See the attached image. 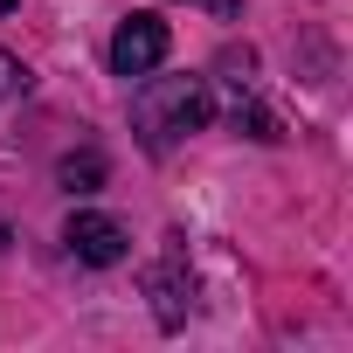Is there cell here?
Here are the masks:
<instances>
[{"label":"cell","instance_id":"1","mask_svg":"<svg viewBox=\"0 0 353 353\" xmlns=\"http://www.w3.org/2000/svg\"><path fill=\"white\" fill-rule=\"evenodd\" d=\"M208 118H215V97H208L201 77H159V83H145V97H139V132H145L152 152H159L166 139H181V132H201Z\"/></svg>","mask_w":353,"mask_h":353},{"label":"cell","instance_id":"2","mask_svg":"<svg viewBox=\"0 0 353 353\" xmlns=\"http://www.w3.org/2000/svg\"><path fill=\"white\" fill-rule=\"evenodd\" d=\"M166 21L159 14H132V21H118V35H111V70L118 77H152L159 63H166Z\"/></svg>","mask_w":353,"mask_h":353},{"label":"cell","instance_id":"3","mask_svg":"<svg viewBox=\"0 0 353 353\" xmlns=\"http://www.w3.org/2000/svg\"><path fill=\"white\" fill-rule=\"evenodd\" d=\"M63 243H70V256L90 263V270H111V263H125V250H132V236H125L111 215H70Z\"/></svg>","mask_w":353,"mask_h":353},{"label":"cell","instance_id":"4","mask_svg":"<svg viewBox=\"0 0 353 353\" xmlns=\"http://www.w3.org/2000/svg\"><path fill=\"white\" fill-rule=\"evenodd\" d=\"M152 298H159V325H181V319H188V305H181V298H188V291H181V256H166V263L152 270Z\"/></svg>","mask_w":353,"mask_h":353},{"label":"cell","instance_id":"5","mask_svg":"<svg viewBox=\"0 0 353 353\" xmlns=\"http://www.w3.org/2000/svg\"><path fill=\"white\" fill-rule=\"evenodd\" d=\"M56 181H63L70 194H97V188H104V159H97V152H70V159L56 166Z\"/></svg>","mask_w":353,"mask_h":353},{"label":"cell","instance_id":"6","mask_svg":"<svg viewBox=\"0 0 353 353\" xmlns=\"http://www.w3.org/2000/svg\"><path fill=\"white\" fill-rule=\"evenodd\" d=\"M21 90H28V70H21L8 49H0V97H21Z\"/></svg>","mask_w":353,"mask_h":353},{"label":"cell","instance_id":"7","mask_svg":"<svg viewBox=\"0 0 353 353\" xmlns=\"http://www.w3.org/2000/svg\"><path fill=\"white\" fill-rule=\"evenodd\" d=\"M8 243H14V236H8V222H0V250H8Z\"/></svg>","mask_w":353,"mask_h":353},{"label":"cell","instance_id":"8","mask_svg":"<svg viewBox=\"0 0 353 353\" xmlns=\"http://www.w3.org/2000/svg\"><path fill=\"white\" fill-rule=\"evenodd\" d=\"M8 8H14V0H0V14H8Z\"/></svg>","mask_w":353,"mask_h":353}]
</instances>
